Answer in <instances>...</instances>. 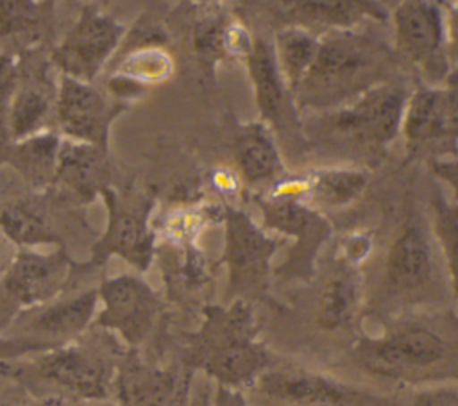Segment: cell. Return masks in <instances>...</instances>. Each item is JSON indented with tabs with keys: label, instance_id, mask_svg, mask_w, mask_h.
<instances>
[{
	"label": "cell",
	"instance_id": "4fadbf2b",
	"mask_svg": "<svg viewBox=\"0 0 458 406\" xmlns=\"http://www.w3.org/2000/svg\"><path fill=\"white\" fill-rule=\"evenodd\" d=\"M107 207V224L91 249V263L100 265L118 256L140 272H145L156 254V234L150 227L154 199L147 195H125L113 188L102 190Z\"/></svg>",
	"mask_w": 458,
	"mask_h": 406
},
{
	"label": "cell",
	"instance_id": "ffe728a7",
	"mask_svg": "<svg viewBox=\"0 0 458 406\" xmlns=\"http://www.w3.org/2000/svg\"><path fill=\"white\" fill-rule=\"evenodd\" d=\"M98 290H86L75 297L50 300L20 313L7 329H14L20 340H27L45 349H54L81 338L97 313ZM5 329V331H7Z\"/></svg>",
	"mask_w": 458,
	"mask_h": 406
},
{
	"label": "cell",
	"instance_id": "7a4b0ae2",
	"mask_svg": "<svg viewBox=\"0 0 458 406\" xmlns=\"http://www.w3.org/2000/svg\"><path fill=\"white\" fill-rule=\"evenodd\" d=\"M399 59L386 43L360 29L331 30L318 39L317 55L293 93L299 114L342 107L367 89L397 80Z\"/></svg>",
	"mask_w": 458,
	"mask_h": 406
},
{
	"label": "cell",
	"instance_id": "44dd1931",
	"mask_svg": "<svg viewBox=\"0 0 458 406\" xmlns=\"http://www.w3.org/2000/svg\"><path fill=\"white\" fill-rule=\"evenodd\" d=\"M190 372L152 367L131 352L116 367L113 390L120 406H190Z\"/></svg>",
	"mask_w": 458,
	"mask_h": 406
},
{
	"label": "cell",
	"instance_id": "836d02e7",
	"mask_svg": "<svg viewBox=\"0 0 458 406\" xmlns=\"http://www.w3.org/2000/svg\"><path fill=\"white\" fill-rule=\"evenodd\" d=\"M372 250V234L370 233H352L342 238L336 254L351 263L361 265V261Z\"/></svg>",
	"mask_w": 458,
	"mask_h": 406
},
{
	"label": "cell",
	"instance_id": "1f68e13d",
	"mask_svg": "<svg viewBox=\"0 0 458 406\" xmlns=\"http://www.w3.org/2000/svg\"><path fill=\"white\" fill-rule=\"evenodd\" d=\"M20 57L0 54V152L9 145L7 111L20 84Z\"/></svg>",
	"mask_w": 458,
	"mask_h": 406
},
{
	"label": "cell",
	"instance_id": "9a60e30c",
	"mask_svg": "<svg viewBox=\"0 0 458 406\" xmlns=\"http://www.w3.org/2000/svg\"><path fill=\"white\" fill-rule=\"evenodd\" d=\"M127 107L129 102L111 97L95 82L59 75L54 116L57 132L66 140L91 143L107 150L111 125Z\"/></svg>",
	"mask_w": 458,
	"mask_h": 406
},
{
	"label": "cell",
	"instance_id": "8fae6325",
	"mask_svg": "<svg viewBox=\"0 0 458 406\" xmlns=\"http://www.w3.org/2000/svg\"><path fill=\"white\" fill-rule=\"evenodd\" d=\"M72 268L73 263L63 249H18L0 277V333L20 313L59 297L72 277Z\"/></svg>",
	"mask_w": 458,
	"mask_h": 406
},
{
	"label": "cell",
	"instance_id": "d590c367",
	"mask_svg": "<svg viewBox=\"0 0 458 406\" xmlns=\"http://www.w3.org/2000/svg\"><path fill=\"white\" fill-rule=\"evenodd\" d=\"M447 55L451 72L458 73V0L447 5Z\"/></svg>",
	"mask_w": 458,
	"mask_h": 406
},
{
	"label": "cell",
	"instance_id": "5b68a950",
	"mask_svg": "<svg viewBox=\"0 0 458 406\" xmlns=\"http://www.w3.org/2000/svg\"><path fill=\"white\" fill-rule=\"evenodd\" d=\"M250 200L261 213L263 229L293 241L276 274L283 279H313L318 252L333 234V225L302 199V179L288 177L267 193H250Z\"/></svg>",
	"mask_w": 458,
	"mask_h": 406
},
{
	"label": "cell",
	"instance_id": "7c38bea8",
	"mask_svg": "<svg viewBox=\"0 0 458 406\" xmlns=\"http://www.w3.org/2000/svg\"><path fill=\"white\" fill-rule=\"evenodd\" d=\"M281 406H390L392 399L301 365L268 367L252 386Z\"/></svg>",
	"mask_w": 458,
	"mask_h": 406
},
{
	"label": "cell",
	"instance_id": "d6a6232c",
	"mask_svg": "<svg viewBox=\"0 0 458 406\" xmlns=\"http://www.w3.org/2000/svg\"><path fill=\"white\" fill-rule=\"evenodd\" d=\"M406 406H458V383L422 386Z\"/></svg>",
	"mask_w": 458,
	"mask_h": 406
},
{
	"label": "cell",
	"instance_id": "b9f144b4",
	"mask_svg": "<svg viewBox=\"0 0 458 406\" xmlns=\"http://www.w3.org/2000/svg\"><path fill=\"white\" fill-rule=\"evenodd\" d=\"M381 2H383V4H385V5H386V4H388V0H381ZM394 2H395V4H397V2H399V0H394ZM386 7H388V5H386Z\"/></svg>",
	"mask_w": 458,
	"mask_h": 406
},
{
	"label": "cell",
	"instance_id": "6da1fadb",
	"mask_svg": "<svg viewBox=\"0 0 458 406\" xmlns=\"http://www.w3.org/2000/svg\"><path fill=\"white\" fill-rule=\"evenodd\" d=\"M383 333H360L347 359L363 374L397 385L458 383V317L417 309L383 320Z\"/></svg>",
	"mask_w": 458,
	"mask_h": 406
},
{
	"label": "cell",
	"instance_id": "f35d334b",
	"mask_svg": "<svg viewBox=\"0 0 458 406\" xmlns=\"http://www.w3.org/2000/svg\"><path fill=\"white\" fill-rule=\"evenodd\" d=\"M16 247L4 236V233L0 231V277L4 275V272L7 270V266L11 265L14 254H16Z\"/></svg>",
	"mask_w": 458,
	"mask_h": 406
},
{
	"label": "cell",
	"instance_id": "ac0fdd59",
	"mask_svg": "<svg viewBox=\"0 0 458 406\" xmlns=\"http://www.w3.org/2000/svg\"><path fill=\"white\" fill-rule=\"evenodd\" d=\"M313 324L324 333L360 334V322L367 317V288L361 265L338 254L324 268L315 288Z\"/></svg>",
	"mask_w": 458,
	"mask_h": 406
},
{
	"label": "cell",
	"instance_id": "3957f363",
	"mask_svg": "<svg viewBox=\"0 0 458 406\" xmlns=\"http://www.w3.org/2000/svg\"><path fill=\"white\" fill-rule=\"evenodd\" d=\"M182 363L215 385L245 390L276 363L259 336L252 302L234 299L202 308L199 327L184 336Z\"/></svg>",
	"mask_w": 458,
	"mask_h": 406
},
{
	"label": "cell",
	"instance_id": "d6986e66",
	"mask_svg": "<svg viewBox=\"0 0 458 406\" xmlns=\"http://www.w3.org/2000/svg\"><path fill=\"white\" fill-rule=\"evenodd\" d=\"M279 27H299L315 36L386 21L390 9L381 0H267Z\"/></svg>",
	"mask_w": 458,
	"mask_h": 406
},
{
	"label": "cell",
	"instance_id": "7bdbcfd3",
	"mask_svg": "<svg viewBox=\"0 0 458 406\" xmlns=\"http://www.w3.org/2000/svg\"><path fill=\"white\" fill-rule=\"evenodd\" d=\"M454 75H456V77H458V73H454Z\"/></svg>",
	"mask_w": 458,
	"mask_h": 406
},
{
	"label": "cell",
	"instance_id": "d4e9b609",
	"mask_svg": "<svg viewBox=\"0 0 458 406\" xmlns=\"http://www.w3.org/2000/svg\"><path fill=\"white\" fill-rule=\"evenodd\" d=\"M59 147V132L41 131L5 145L0 161L13 166L34 190L45 191L54 184Z\"/></svg>",
	"mask_w": 458,
	"mask_h": 406
},
{
	"label": "cell",
	"instance_id": "2e32d148",
	"mask_svg": "<svg viewBox=\"0 0 458 406\" xmlns=\"http://www.w3.org/2000/svg\"><path fill=\"white\" fill-rule=\"evenodd\" d=\"M243 61L259 114L258 120L265 122L272 129L277 141L281 140L283 143H293V147H299L308 138L302 134L301 114L279 72L272 39L254 36L252 48Z\"/></svg>",
	"mask_w": 458,
	"mask_h": 406
},
{
	"label": "cell",
	"instance_id": "5bb4252c",
	"mask_svg": "<svg viewBox=\"0 0 458 406\" xmlns=\"http://www.w3.org/2000/svg\"><path fill=\"white\" fill-rule=\"evenodd\" d=\"M127 36V27L95 5H84L75 23L50 52L59 75L95 82Z\"/></svg>",
	"mask_w": 458,
	"mask_h": 406
},
{
	"label": "cell",
	"instance_id": "9c48e42d",
	"mask_svg": "<svg viewBox=\"0 0 458 406\" xmlns=\"http://www.w3.org/2000/svg\"><path fill=\"white\" fill-rule=\"evenodd\" d=\"M27 365H13L7 372L13 377H29L57 390V393H70L79 399L107 397L118 367L104 347L81 340L43 351L41 356H36Z\"/></svg>",
	"mask_w": 458,
	"mask_h": 406
},
{
	"label": "cell",
	"instance_id": "f546056e",
	"mask_svg": "<svg viewBox=\"0 0 458 406\" xmlns=\"http://www.w3.org/2000/svg\"><path fill=\"white\" fill-rule=\"evenodd\" d=\"M429 206V227L442 256L449 288L458 304V206L449 202L438 186L431 190Z\"/></svg>",
	"mask_w": 458,
	"mask_h": 406
},
{
	"label": "cell",
	"instance_id": "cb8c5ba5",
	"mask_svg": "<svg viewBox=\"0 0 458 406\" xmlns=\"http://www.w3.org/2000/svg\"><path fill=\"white\" fill-rule=\"evenodd\" d=\"M107 150L91 143L61 136L54 184L82 202H89L107 188Z\"/></svg>",
	"mask_w": 458,
	"mask_h": 406
},
{
	"label": "cell",
	"instance_id": "e0dca14e",
	"mask_svg": "<svg viewBox=\"0 0 458 406\" xmlns=\"http://www.w3.org/2000/svg\"><path fill=\"white\" fill-rule=\"evenodd\" d=\"M97 290L102 304L97 324L116 333L132 349L143 343L161 315L157 293L141 277L131 274L104 279Z\"/></svg>",
	"mask_w": 458,
	"mask_h": 406
},
{
	"label": "cell",
	"instance_id": "f1b7e54d",
	"mask_svg": "<svg viewBox=\"0 0 458 406\" xmlns=\"http://www.w3.org/2000/svg\"><path fill=\"white\" fill-rule=\"evenodd\" d=\"M55 100V95H54ZM54 100L39 86H20L16 88L9 111H7V138L18 141L47 131L48 116L54 113Z\"/></svg>",
	"mask_w": 458,
	"mask_h": 406
},
{
	"label": "cell",
	"instance_id": "ba28073f",
	"mask_svg": "<svg viewBox=\"0 0 458 406\" xmlns=\"http://www.w3.org/2000/svg\"><path fill=\"white\" fill-rule=\"evenodd\" d=\"M410 91L399 80L367 89L352 102L333 111L318 113L324 131L351 147L369 152L385 150L399 134Z\"/></svg>",
	"mask_w": 458,
	"mask_h": 406
},
{
	"label": "cell",
	"instance_id": "8d00e7d4",
	"mask_svg": "<svg viewBox=\"0 0 458 406\" xmlns=\"http://www.w3.org/2000/svg\"><path fill=\"white\" fill-rule=\"evenodd\" d=\"M38 351H48V349L20 338H0V361L13 359L27 352H38Z\"/></svg>",
	"mask_w": 458,
	"mask_h": 406
},
{
	"label": "cell",
	"instance_id": "4dcf8cb0",
	"mask_svg": "<svg viewBox=\"0 0 458 406\" xmlns=\"http://www.w3.org/2000/svg\"><path fill=\"white\" fill-rule=\"evenodd\" d=\"M200 7H204V13L193 21L191 47L200 68L206 73H215L216 66L229 57L225 38L233 16L222 11L218 5Z\"/></svg>",
	"mask_w": 458,
	"mask_h": 406
},
{
	"label": "cell",
	"instance_id": "74e56055",
	"mask_svg": "<svg viewBox=\"0 0 458 406\" xmlns=\"http://www.w3.org/2000/svg\"><path fill=\"white\" fill-rule=\"evenodd\" d=\"M211 406H249L242 390L216 385Z\"/></svg>",
	"mask_w": 458,
	"mask_h": 406
},
{
	"label": "cell",
	"instance_id": "ab89813d",
	"mask_svg": "<svg viewBox=\"0 0 458 406\" xmlns=\"http://www.w3.org/2000/svg\"><path fill=\"white\" fill-rule=\"evenodd\" d=\"M0 406H61V402L57 399H47V401H7V402H0Z\"/></svg>",
	"mask_w": 458,
	"mask_h": 406
},
{
	"label": "cell",
	"instance_id": "83f0119b",
	"mask_svg": "<svg viewBox=\"0 0 458 406\" xmlns=\"http://www.w3.org/2000/svg\"><path fill=\"white\" fill-rule=\"evenodd\" d=\"M318 39V36L299 27H279L274 32L272 47L276 61L292 98L317 55Z\"/></svg>",
	"mask_w": 458,
	"mask_h": 406
},
{
	"label": "cell",
	"instance_id": "603a6c76",
	"mask_svg": "<svg viewBox=\"0 0 458 406\" xmlns=\"http://www.w3.org/2000/svg\"><path fill=\"white\" fill-rule=\"evenodd\" d=\"M54 0H0V54L23 57L52 30Z\"/></svg>",
	"mask_w": 458,
	"mask_h": 406
},
{
	"label": "cell",
	"instance_id": "4316f807",
	"mask_svg": "<svg viewBox=\"0 0 458 406\" xmlns=\"http://www.w3.org/2000/svg\"><path fill=\"white\" fill-rule=\"evenodd\" d=\"M0 231L16 249H38L61 241L47 206L38 199H20L4 206Z\"/></svg>",
	"mask_w": 458,
	"mask_h": 406
},
{
	"label": "cell",
	"instance_id": "e575fe53",
	"mask_svg": "<svg viewBox=\"0 0 458 406\" xmlns=\"http://www.w3.org/2000/svg\"><path fill=\"white\" fill-rule=\"evenodd\" d=\"M431 173L445 182L453 193V204L458 206V157L453 159H435L428 163Z\"/></svg>",
	"mask_w": 458,
	"mask_h": 406
},
{
	"label": "cell",
	"instance_id": "7402d4cb",
	"mask_svg": "<svg viewBox=\"0 0 458 406\" xmlns=\"http://www.w3.org/2000/svg\"><path fill=\"white\" fill-rule=\"evenodd\" d=\"M233 154L238 177L250 193H267L290 177L279 141L261 120L234 127Z\"/></svg>",
	"mask_w": 458,
	"mask_h": 406
},
{
	"label": "cell",
	"instance_id": "277c9868",
	"mask_svg": "<svg viewBox=\"0 0 458 406\" xmlns=\"http://www.w3.org/2000/svg\"><path fill=\"white\" fill-rule=\"evenodd\" d=\"M440 261L431 227L415 216L406 218L386 250L376 290L367 295V315L383 322L437 302Z\"/></svg>",
	"mask_w": 458,
	"mask_h": 406
},
{
	"label": "cell",
	"instance_id": "60d3db41",
	"mask_svg": "<svg viewBox=\"0 0 458 406\" xmlns=\"http://www.w3.org/2000/svg\"><path fill=\"white\" fill-rule=\"evenodd\" d=\"M197 5H216L218 0H191Z\"/></svg>",
	"mask_w": 458,
	"mask_h": 406
},
{
	"label": "cell",
	"instance_id": "52a82bcc",
	"mask_svg": "<svg viewBox=\"0 0 458 406\" xmlns=\"http://www.w3.org/2000/svg\"><path fill=\"white\" fill-rule=\"evenodd\" d=\"M394 52L399 63L420 75L424 84H445L451 77L447 55V4L444 0H399L390 11Z\"/></svg>",
	"mask_w": 458,
	"mask_h": 406
},
{
	"label": "cell",
	"instance_id": "8992f818",
	"mask_svg": "<svg viewBox=\"0 0 458 406\" xmlns=\"http://www.w3.org/2000/svg\"><path fill=\"white\" fill-rule=\"evenodd\" d=\"M222 222L224 250L220 261L227 270L224 302L265 299L274 274L272 259L286 240L268 233L245 209L231 204L224 206Z\"/></svg>",
	"mask_w": 458,
	"mask_h": 406
},
{
	"label": "cell",
	"instance_id": "484cf974",
	"mask_svg": "<svg viewBox=\"0 0 458 406\" xmlns=\"http://www.w3.org/2000/svg\"><path fill=\"white\" fill-rule=\"evenodd\" d=\"M302 179V199L322 209H342L356 202L369 184V172L358 166L313 168Z\"/></svg>",
	"mask_w": 458,
	"mask_h": 406
},
{
	"label": "cell",
	"instance_id": "30bf717a",
	"mask_svg": "<svg viewBox=\"0 0 458 406\" xmlns=\"http://www.w3.org/2000/svg\"><path fill=\"white\" fill-rule=\"evenodd\" d=\"M401 136L410 161L458 157V77L454 73L445 86L419 82L410 91Z\"/></svg>",
	"mask_w": 458,
	"mask_h": 406
}]
</instances>
